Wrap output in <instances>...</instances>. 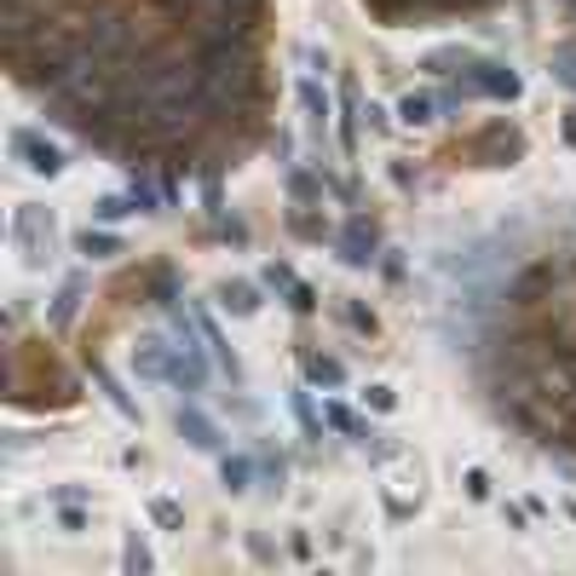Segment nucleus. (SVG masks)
I'll return each instance as SVG.
<instances>
[{
	"label": "nucleus",
	"instance_id": "f257e3e1",
	"mask_svg": "<svg viewBox=\"0 0 576 576\" xmlns=\"http://www.w3.org/2000/svg\"><path fill=\"white\" fill-rule=\"evenodd\" d=\"M12 248H18V260L30 278H41V271H53L58 254H64V231H58V214L53 208H41V203H18L12 208Z\"/></svg>",
	"mask_w": 576,
	"mask_h": 576
},
{
	"label": "nucleus",
	"instance_id": "f03ea898",
	"mask_svg": "<svg viewBox=\"0 0 576 576\" xmlns=\"http://www.w3.org/2000/svg\"><path fill=\"white\" fill-rule=\"evenodd\" d=\"M7 156H12L23 173H35V180H64V167H69V150H64L58 139H46L41 128H30V121L7 128Z\"/></svg>",
	"mask_w": 576,
	"mask_h": 576
},
{
	"label": "nucleus",
	"instance_id": "7ed1b4c3",
	"mask_svg": "<svg viewBox=\"0 0 576 576\" xmlns=\"http://www.w3.org/2000/svg\"><path fill=\"white\" fill-rule=\"evenodd\" d=\"M381 248H387L381 219L363 214V208H346L340 231H335V260H340L346 271H374V265H381Z\"/></svg>",
	"mask_w": 576,
	"mask_h": 576
},
{
	"label": "nucleus",
	"instance_id": "20e7f679",
	"mask_svg": "<svg viewBox=\"0 0 576 576\" xmlns=\"http://www.w3.org/2000/svg\"><path fill=\"white\" fill-rule=\"evenodd\" d=\"M524 150H531V139H524V128H519V121H508V116H490L485 128L467 139V156L479 167H519Z\"/></svg>",
	"mask_w": 576,
	"mask_h": 576
},
{
	"label": "nucleus",
	"instance_id": "39448f33",
	"mask_svg": "<svg viewBox=\"0 0 576 576\" xmlns=\"http://www.w3.org/2000/svg\"><path fill=\"white\" fill-rule=\"evenodd\" d=\"M173 433H180L185 449H196V456H225V427H219V415L203 410V398H180L173 404Z\"/></svg>",
	"mask_w": 576,
	"mask_h": 576
},
{
	"label": "nucleus",
	"instance_id": "423d86ee",
	"mask_svg": "<svg viewBox=\"0 0 576 576\" xmlns=\"http://www.w3.org/2000/svg\"><path fill=\"white\" fill-rule=\"evenodd\" d=\"M294 98H300V116H306V128H312V144H329V128H335L340 98L323 87V75H300V81H294Z\"/></svg>",
	"mask_w": 576,
	"mask_h": 576
},
{
	"label": "nucleus",
	"instance_id": "0eeeda50",
	"mask_svg": "<svg viewBox=\"0 0 576 576\" xmlns=\"http://www.w3.org/2000/svg\"><path fill=\"white\" fill-rule=\"evenodd\" d=\"M139 294H144V306H156L162 317H167V312H180V300H185L180 265H173V260H150V265L139 271Z\"/></svg>",
	"mask_w": 576,
	"mask_h": 576
},
{
	"label": "nucleus",
	"instance_id": "6e6552de",
	"mask_svg": "<svg viewBox=\"0 0 576 576\" xmlns=\"http://www.w3.org/2000/svg\"><path fill=\"white\" fill-rule=\"evenodd\" d=\"M265 283L260 278H219L214 283V306L225 312V317H237V323H248V317H260L265 312Z\"/></svg>",
	"mask_w": 576,
	"mask_h": 576
},
{
	"label": "nucleus",
	"instance_id": "1a4fd4ad",
	"mask_svg": "<svg viewBox=\"0 0 576 576\" xmlns=\"http://www.w3.org/2000/svg\"><path fill=\"white\" fill-rule=\"evenodd\" d=\"M329 203H289L283 208V231L294 242H312V248H335V231L340 225H329V214H323Z\"/></svg>",
	"mask_w": 576,
	"mask_h": 576
},
{
	"label": "nucleus",
	"instance_id": "9d476101",
	"mask_svg": "<svg viewBox=\"0 0 576 576\" xmlns=\"http://www.w3.org/2000/svg\"><path fill=\"white\" fill-rule=\"evenodd\" d=\"M167 369H173V335H167V323L162 329H150L133 340V374L150 387H167Z\"/></svg>",
	"mask_w": 576,
	"mask_h": 576
},
{
	"label": "nucleus",
	"instance_id": "9b49d317",
	"mask_svg": "<svg viewBox=\"0 0 576 576\" xmlns=\"http://www.w3.org/2000/svg\"><path fill=\"white\" fill-rule=\"evenodd\" d=\"M254 449H260V496L278 502V496H289V485H294V456L265 433H254Z\"/></svg>",
	"mask_w": 576,
	"mask_h": 576
},
{
	"label": "nucleus",
	"instance_id": "f8f14e48",
	"mask_svg": "<svg viewBox=\"0 0 576 576\" xmlns=\"http://www.w3.org/2000/svg\"><path fill=\"white\" fill-rule=\"evenodd\" d=\"M219 490L231 496V502H242V496L260 490V449L254 444H248V449H225V456H219Z\"/></svg>",
	"mask_w": 576,
	"mask_h": 576
},
{
	"label": "nucleus",
	"instance_id": "ddd939ff",
	"mask_svg": "<svg viewBox=\"0 0 576 576\" xmlns=\"http://www.w3.org/2000/svg\"><path fill=\"white\" fill-rule=\"evenodd\" d=\"M87 374H93V387L105 392V404H110L121 421H128V427H144V410H139V398H133L128 387H121V374H116L105 358H98V352H87Z\"/></svg>",
	"mask_w": 576,
	"mask_h": 576
},
{
	"label": "nucleus",
	"instance_id": "4468645a",
	"mask_svg": "<svg viewBox=\"0 0 576 576\" xmlns=\"http://www.w3.org/2000/svg\"><path fill=\"white\" fill-rule=\"evenodd\" d=\"M312 381H294L289 387V415H294V427H300V444H312V449H323L335 433H329V421H323V410L312 404Z\"/></svg>",
	"mask_w": 576,
	"mask_h": 576
},
{
	"label": "nucleus",
	"instance_id": "2eb2a0df",
	"mask_svg": "<svg viewBox=\"0 0 576 576\" xmlns=\"http://www.w3.org/2000/svg\"><path fill=\"white\" fill-rule=\"evenodd\" d=\"M69 248H75V254H81L87 265H110V260H121V254H128V242H121V231H116V225H81V231H75L69 237Z\"/></svg>",
	"mask_w": 576,
	"mask_h": 576
},
{
	"label": "nucleus",
	"instance_id": "dca6fc26",
	"mask_svg": "<svg viewBox=\"0 0 576 576\" xmlns=\"http://www.w3.org/2000/svg\"><path fill=\"white\" fill-rule=\"evenodd\" d=\"M300 381H312L317 392H340L346 381H352V369H346V358H335V352L300 346Z\"/></svg>",
	"mask_w": 576,
	"mask_h": 576
},
{
	"label": "nucleus",
	"instance_id": "f3484780",
	"mask_svg": "<svg viewBox=\"0 0 576 576\" xmlns=\"http://www.w3.org/2000/svg\"><path fill=\"white\" fill-rule=\"evenodd\" d=\"M479 64V46H461V41H449V46H433L427 58H421V69L433 75V81H461V75Z\"/></svg>",
	"mask_w": 576,
	"mask_h": 576
},
{
	"label": "nucleus",
	"instance_id": "a211bd4d",
	"mask_svg": "<svg viewBox=\"0 0 576 576\" xmlns=\"http://www.w3.org/2000/svg\"><path fill=\"white\" fill-rule=\"evenodd\" d=\"M283 196L289 203H329V180L312 162H289L283 167Z\"/></svg>",
	"mask_w": 576,
	"mask_h": 576
},
{
	"label": "nucleus",
	"instance_id": "6ab92c4d",
	"mask_svg": "<svg viewBox=\"0 0 576 576\" xmlns=\"http://www.w3.org/2000/svg\"><path fill=\"white\" fill-rule=\"evenodd\" d=\"M81 300H87V278H81V271H69V278L58 283V294L46 300V323H53V329H69L75 312H81Z\"/></svg>",
	"mask_w": 576,
	"mask_h": 576
},
{
	"label": "nucleus",
	"instance_id": "aec40b11",
	"mask_svg": "<svg viewBox=\"0 0 576 576\" xmlns=\"http://www.w3.org/2000/svg\"><path fill=\"white\" fill-rule=\"evenodd\" d=\"M208 242H219V248H237V254H248V248H254V225H248L237 208H225V214H214V219H208Z\"/></svg>",
	"mask_w": 576,
	"mask_h": 576
},
{
	"label": "nucleus",
	"instance_id": "412c9836",
	"mask_svg": "<svg viewBox=\"0 0 576 576\" xmlns=\"http://www.w3.org/2000/svg\"><path fill=\"white\" fill-rule=\"evenodd\" d=\"M121 576H156V547L144 542L139 524L121 531Z\"/></svg>",
	"mask_w": 576,
	"mask_h": 576
},
{
	"label": "nucleus",
	"instance_id": "4be33fe9",
	"mask_svg": "<svg viewBox=\"0 0 576 576\" xmlns=\"http://www.w3.org/2000/svg\"><path fill=\"white\" fill-rule=\"evenodd\" d=\"M335 317H340L358 340H374V335H381V317H374V306H363V300H352V294H335Z\"/></svg>",
	"mask_w": 576,
	"mask_h": 576
},
{
	"label": "nucleus",
	"instance_id": "5701e85b",
	"mask_svg": "<svg viewBox=\"0 0 576 576\" xmlns=\"http://www.w3.org/2000/svg\"><path fill=\"white\" fill-rule=\"evenodd\" d=\"M438 116H444L438 93H404L398 98V121H404V128H433Z\"/></svg>",
	"mask_w": 576,
	"mask_h": 576
},
{
	"label": "nucleus",
	"instance_id": "b1692460",
	"mask_svg": "<svg viewBox=\"0 0 576 576\" xmlns=\"http://www.w3.org/2000/svg\"><path fill=\"white\" fill-rule=\"evenodd\" d=\"M242 547H248V559L265 565V570H278V565L289 559V547H283V542H271V536H265V524H248V531H242Z\"/></svg>",
	"mask_w": 576,
	"mask_h": 576
},
{
	"label": "nucleus",
	"instance_id": "393cba45",
	"mask_svg": "<svg viewBox=\"0 0 576 576\" xmlns=\"http://www.w3.org/2000/svg\"><path fill=\"white\" fill-rule=\"evenodd\" d=\"M374 271H381V283L387 289H410L415 283V260H410V248H381V265H374Z\"/></svg>",
	"mask_w": 576,
	"mask_h": 576
},
{
	"label": "nucleus",
	"instance_id": "a878e982",
	"mask_svg": "<svg viewBox=\"0 0 576 576\" xmlns=\"http://www.w3.org/2000/svg\"><path fill=\"white\" fill-rule=\"evenodd\" d=\"M139 203H133V191H105V196H93V219L98 225H121V219H133Z\"/></svg>",
	"mask_w": 576,
	"mask_h": 576
},
{
	"label": "nucleus",
	"instance_id": "bb28decb",
	"mask_svg": "<svg viewBox=\"0 0 576 576\" xmlns=\"http://www.w3.org/2000/svg\"><path fill=\"white\" fill-rule=\"evenodd\" d=\"M144 513H150V524H156V531L185 536V508L173 502V496H144Z\"/></svg>",
	"mask_w": 576,
	"mask_h": 576
},
{
	"label": "nucleus",
	"instance_id": "cd10ccee",
	"mask_svg": "<svg viewBox=\"0 0 576 576\" xmlns=\"http://www.w3.org/2000/svg\"><path fill=\"white\" fill-rule=\"evenodd\" d=\"M219 410L231 421H242V427H260V421H265V404H260V398H248V387H231L219 398Z\"/></svg>",
	"mask_w": 576,
	"mask_h": 576
},
{
	"label": "nucleus",
	"instance_id": "c85d7f7f",
	"mask_svg": "<svg viewBox=\"0 0 576 576\" xmlns=\"http://www.w3.org/2000/svg\"><path fill=\"white\" fill-rule=\"evenodd\" d=\"M93 508H98V502H53V524H58L64 536H87Z\"/></svg>",
	"mask_w": 576,
	"mask_h": 576
},
{
	"label": "nucleus",
	"instance_id": "c756f323",
	"mask_svg": "<svg viewBox=\"0 0 576 576\" xmlns=\"http://www.w3.org/2000/svg\"><path fill=\"white\" fill-rule=\"evenodd\" d=\"M547 75H554V87L576 93V35H565V41L554 46V58H547Z\"/></svg>",
	"mask_w": 576,
	"mask_h": 576
},
{
	"label": "nucleus",
	"instance_id": "7c9ffc66",
	"mask_svg": "<svg viewBox=\"0 0 576 576\" xmlns=\"http://www.w3.org/2000/svg\"><path fill=\"white\" fill-rule=\"evenodd\" d=\"M260 283H265L271 294H278V300H289V294H294L300 283H306V278H300V271H294L289 260H265V265H260Z\"/></svg>",
	"mask_w": 576,
	"mask_h": 576
},
{
	"label": "nucleus",
	"instance_id": "2f4dec72",
	"mask_svg": "<svg viewBox=\"0 0 576 576\" xmlns=\"http://www.w3.org/2000/svg\"><path fill=\"white\" fill-rule=\"evenodd\" d=\"M358 398H363V410H374V415H392V410H398V392H392L387 381H369Z\"/></svg>",
	"mask_w": 576,
	"mask_h": 576
},
{
	"label": "nucleus",
	"instance_id": "473e14b6",
	"mask_svg": "<svg viewBox=\"0 0 576 576\" xmlns=\"http://www.w3.org/2000/svg\"><path fill=\"white\" fill-rule=\"evenodd\" d=\"M387 173H392V185L404 191V196H421V167H410L404 156H392V162H387Z\"/></svg>",
	"mask_w": 576,
	"mask_h": 576
},
{
	"label": "nucleus",
	"instance_id": "72a5a7b5",
	"mask_svg": "<svg viewBox=\"0 0 576 576\" xmlns=\"http://www.w3.org/2000/svg\"><path fill=\"white\" fill-rule=\"evenodd\" d=\"M461 490H467V502H490V496H496V485H490L485 467H467L461 472Z\"/></svg>",
	"mask_w": 576,
	"mask_h": 576
},
{
	"label": "nucleus",
	"instance_id": "f704fd0d",
	"mask_svg": "<svg viewBox=\"0 0 576 576\" xmlns=\"http://www.w3.org/2000/svg\"><path fill=\"white\" fill-rule=\"evenodd\" d=\"M271 156H278V167H289L294 162V150H300V139H294V128H271Z\"/></svg>",
	"mask_w": 576,
	"mask_h": 576
},
{
	"label": "nucleus",
	"instance_id": "c9c22d12",
	"mask_svg": "<svg viewBox=\"0 0 576 576\" xmlns=\"http://www.w3.org/2000/svg\"><path fill=\"white\" fill-rule=\"evenodd\" d=\"M300 58H306V69H312V75H335V53H329V46L306 41V46H300Z\"/></svg>",
	"mask_w": 576,
	"mask_h": 576
},
{
	"label": "nucleus",
	"instance_id": "e433bc0d",
	"mask_svg": "<svg viewBox=\"0 0 576 576\" xmlns=\"http://www.w3.org/2000/svg\"><path fill=\"white\" fill-rule=\"evenodd\" d=\"M392 116H398V110H387V105H369V98H363V128H369L374 139H387V133H392Z\"/></svg>",
	"mask_w": 576,
	"mask_h": 576
},
{
	"label": "nucleus",
	"instance_id": "4c0bfd02",
	"mask_svg": "<svg viewBox=\"0 0 576 576\" xmlns=\"http://www.w3.org/2000/svg\"><path fill=\"white\" fill-rule=\"evenodd\" d=\"M559 139L576 150V105H565V110H559Z\"/></svg>",
	"mask_w": 576,
	"mask_h": 576
},
{
	"label": "nucleus",
	"instance_id": "58836bf2",
	"mask_svg": "<svg viewBox=\"0 0 576 576\" xmlns=\"http://www.w3.org/2000/svg\"><path fill=\"white\" fill-rule=\"evenodd\" d=\"M502 519L513 524V531H531V513H524L519 502H502Z\"/></svg>",
	"mask_w": 576,
	"mask_h": 576
},
{
	"label": "nucleus",
	"instance_id": "ea45409f",
	"mask_svg": "<svg viewBox=\"0 0 576 576\" xmlns=\"http://www.w3.org/2000/svg\"><path fill=\"white\" fill-rule=\"evenodd\" d=\"M289 559H312V536H306V531L289 536Z\"/></svg>",
	"mask_w": 576,
	"mask_h": 576
},
{
	"label": "nucleus",
	"instance_id": "a19ab883",
	"mask_svg": "<svg viewBox=\"0 0 576 576\" xmlns=\"http://www.w3.org/2000/svg\"><path fill=\"white\" fill-rule=\"evenodd\" d=\"M565 18H570V35H576V0H565Z\"/></svg>",
	"mask_w": 576,
	"mask_h": 576
},
{
	"label": "nucleus",
	"instance_id": "79ce46f5",
	"mask_svg": "<svg viewBox=\"0 0 576 576\" xmlns=\"http://www.w3.org/2000/svg\"><path fill=\"white\" fill-rule=\"evenodd\" d=\"M565 513H570V519H576V502H565Z\"/></svg>",
	"mask_w": 576,
	"mask_h": 576
},
{
	"label": "nucleus",
	"instance_id": "37998d69",
	"mask_svg": "<svg viewBox=\"0 0 576 576\" xmlns=\"http://www.w3.org/2000/svg\"><path fill=\"white\" fill-rule=\"evenodd\" d=\"M559 7H565V0H559Z\"/></svg>",
	"mask_w": 576,
	"mask_h": 576
}]
</instances>
